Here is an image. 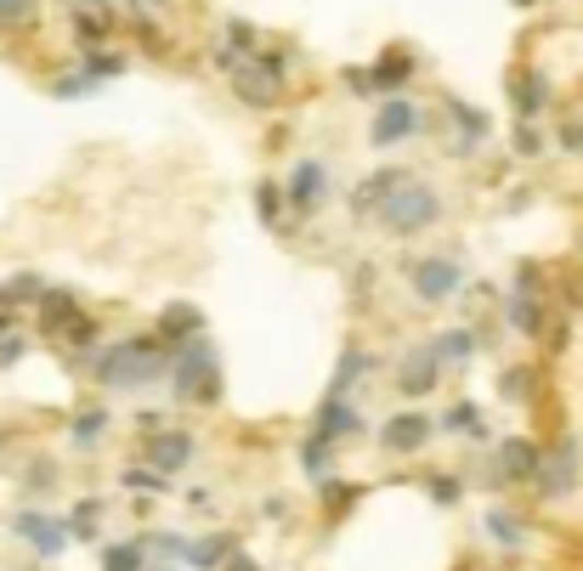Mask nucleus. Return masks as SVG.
Here are the masks:
<instances>
[{
	"instance_id": "f257e3e1",
	"label": "nucleus",
	"mask_w": 583,
	"mask_h": 571,
	"mask_svg": "<svg viewBox=\"0 0 583 571\" xmlns=\"http://www.w3.org/2000/svg\"><path fill=\"white\" fill-rule=\"evenodd\" d=\"M96 385H114V391H131V385H148L165 374V340L159 334H142V340H119L108 346L103 357L91 362Z\"/></svg>"
},
{
	"instance_id": "f03ea898",
	"label": "nucleus",
	"mask_w": 583,
	"mask_h": 571,
	"mask_svg": "<svg viewBox=\"0 0 583 571\" xmlns=\"http://www.w3.org/2000/svg\"><path fill=\"white\" fill-rule=\"evenodd\" d=\"M380 221H385V232H397V238H413V232H431L442 221V198L425 182H403L392 198H385Z\"/></svg>"
},
{
	"instance_id": "7ed1b4c3",
	"label": "nucleus",
	"mask_w": 583,
	"mask_h": 571,
	"mask_svg": "<svg viewBox=\"0 0 583 571\" xmlns=\"http://www.w3.org/2000/svg\"><path fill=\"white\" fill-rule=\"evenodd\" d=\"M176 396L182 401H221V362H215L210 340H187V351L176 357Z\"/></svg>"
},
{
	"instance_id": "20e7f679",
	"label": "nucleus",
	"mask_w": 583,
	"mask_h": 571,
	"mask_svg": "<svg viewBox=\"0 0 583 571\" xmlns=\"http://www.w3.org/2000/svg\"><path fill=\"white\" fill-rule=\"evenodd\" d=\"M408 283L425 306H442V300H453L465 289V272H459V260H447V255H419V260H408Z\"/></svg>"
},
{
	"instance_id": "39448f33",
	"label": "nucleus",
	"mask_w": 583,
	"mask_h": 571,
	"mask_svg": "<svg viewBox=\"0 0 583 571\" xmlns=\"http://www.w3.org/2000/svg\"><path fill=\"white\" fill-rule=\"evenodd\" d=\"M578 464H583V453H578V435H561V442L544 453V464H538L533 487H538L544 498H567V492L578 487Z\"/></svg>"
},
{
	"instance_id": "423d86ee",
	"label": "nucleus",
	"mask_w": 583,
	"mask_h": 571,
	"mask_svg": "<svg viewBox=\"0 0 583 571\" xmlns=\"http://www.w3.org/2000/svg\"><path fill=\"white\" fill-rule=\"evenodd\" d=\"M533 266H522V289H510V300H504V323L515 328V334H527V340H544L549 334V317H544V306H538V289H533Z\"/></svg>"
},
{
	"instance_id": "0eeeda50",
	"label": "nucleus",
	"mask_w": 583,
	"mask_h": 571,
	"mask_svg": "<svg viewBox=\"0 0 583 571\" xmlns=\"http://www.w3.org/2000/svg\"><path fill=\"white\" fill-rule=\"evenodd\" d=\"M12 532L23 537L35 555H46V560H57L62 549H69V521H51V515H40V510H23V515H12Z\"/></svg>"
},
{
	"instance_id": "6e6552de",
	"label": "nucleus",
	"mask_w": 583,
	"mask_h": 571,
	"mask_svg": "<svg viewBox=\"0 0 583 571\" xmlns=\"http://www.w3.org/2000/svg\"><path fill=\"white\" fill-rule=\"evenodd\" d=\"M413 130H419V108L408 103V96H392V103L374 114L369 137H374V148H392V142H408Z\"/></svg>"
},
{
	"instance_id": "1a4fd4ad",
	"label": "nucleus",
	"mask_w": 583,
	"mask_h": 571,
	"mask_svg": "<svg viewBox=\"0 0 583 571\" xmlns=\"http://www.w3.org/2000/svg\"><path fill=\"white\" fill-rule=\"evenodd\" d=\"M380 442H385V453H419L431 442V419L425 413H397V419H385Z\"/></svg>"
},
{
	"instance_id": "9d476101",
	"label": "nucleus",
	"mask_w": 583,
	"mask_h": 571,
	"mask_svg": "<svg viewBox=\"0 0 583 571\" xmlns=\"http://www.w3.org/2000/svg\"><path fill=\"white\" fill-rule=\"evenodd\" d=\"M323 193H329V171H323L317 159H301L295 171H289V205H295V210H317Z\"/></svg>"
},
{
	"instance_id": "9b49d317",
	"label": "nucleus",
	"mask_w": 583,
	"mask_h": 571,
	"mask_svg": "<svg viewBox=\"0 0 583 571\" xmlns=\"http://www.w3.org/2000/svg\"><path fill=\"white\" fill-rule=\"evenodd\" d=\"M436 374H442L436 346H419V351H408V357H403L397 385H403V396H425V391H436Z\"/></svg>"
},
{
	"instance_id": "f8f14e48",
	"label": "nucleus",
	"mask_w": 583,
	"mask_h": 571,
	"mask_svg": "<svg viewBox=\"0 0 583 571\" xmlns=\"http://www.w3.org/2000/svg\"><path fill=\"white\" fill-rule=\"evenodd\" d=\"M538 464H544V453L527 442V435H504L499 442V476L504 481H533Z\"/></svg>"
},
{
	"instance_id": "ddd939ff",
	"label": "nucleus",
	"mask_w": 583,
	"mask_h": 571,
	"mask_svg": "<svg viewBox=\"0 0 583 571\" xmlns=\"http://www.w3.org/2000/svg\"><path fill=\"white\" fill-rule=\"evenodd\" d=\"M148 464L159 469V476H171V469H182L187 458H193V435L187 430H159V435H148Z\"/></svg>"
},
{
	"instance_id": "4468645a",
	"label": "nucleus",
	"mask_w": 583,
	"mask_h": 571,
	"mask_svg": "<svg viewBox=\"0 0 583 571\" xmlns=\"http://www.w3.org/2000/svg\"><path fill=\"white\" fill-rule=\"evenodd\" d=\"M80 317H85V312L74 306V294H69V289L40 294V323H46V334H62V340H69V328H74Z\"/></svg>"
},
{
	"instance_id": "2eb2a0df",
	"label": "nucleus",
	"mask_w": 583,
	"mask_h": 571,
	"mask_svg": "<svg viewBox=\"0 0 583 571\" xmlns=\"http://www.w3.org/2000/svg\"><path fill=\"white\" fill-rule=\"evenodd\" d=\"M403 182H408L403 171H380V176H369L358 193H351V210H358V215H369V210H374V215H380V210H385V198H392Z\"/></svg>"
},
{
	"instance_id": "dca6fc26",
	"label": "nucleus",
	"mask_w": 583,
	"mask_h": 571,
	"mask_svg": "<svg viewBox=\"0 0 583 571\" xmlns=\"http://www.w3.org/2000/svg\"><path fill=\"white\" fill-rule=\"evenodd\" d=\"M510 96H515V114H522V119H538L549 108V80L544 74H515Z\"/></svg>"
},
{
	"instance_id": "f3484780",
	"label": "nucleus",
	"mask_w": 583,
	"mask_h": 571,
	"mask_svg": "<svg viewBox=\"0 0 583 571\" xmlns=\"http://www.w3.org/2000/svg\"><path fill=\"white\" fill-rule=\"evenodd\" d=\"M358 424H363V419H358V408H351L346 396H335V391H329V401L317 408V435H329V442H335V435H351Z\"/></svg>"
},
{
	"instance_id": "a211bd4d",
	"label": "nucleus",
	"mask_w": 583,
	"mask_h": 571,
	"mask_svg": "<svg viewBox=\"0 0 583 571\" xmlns=\"http://www.w3.org/2000/svg\"><path fill=\"white\" fill-rule=\"evenodd\" d=\"M199 306H187V300H176V306H165V317H159V340H199Z\"/></svg>"
},
{
	"instance_id": "6ab92c4d",
	"label": "nucleus",
	"mask_w": 583,
	"mask_h": 571,
	"mask_svg": "<svg viewBox=\"0 0 583 571\" xmlns=\"http://www.w3.org/2000/svg\"><path fill=\"white\" fill-rule=\"evenodd\" d=\"M408 74H413V57H408V51H385V57H380V69H369L374 91H392V85H403Z\"/></svg>"
},
{
	"instance_id": "aec40b11",
	"label": "nucleus",
	"mask_w": 583,
	"mask_h": 571,
	"mask_svg": "<svg viewBox=\"0 0 583 571\" xmlns=\"http://www.w3.org/2000/svg\"><path fill=\"white\" fill-rule=\"evenodd\" d=\"M221 555H233V544H226V537H199V544H187V549H182V560H187L193 571L221 566Z\"/></svg>"
},
{
	"instance_id": "412c9836",
	"label": "nucleus",
	"mask_w": 583,
	"mask_h": 571,
	"mask_svg": "<svg viewBox=\"0 0 583 571\" xmlns=\"http://www.w3.org/2000/svg\"><path fill=\"white\" fill-rule=\"evenodd\" d=\"M442 430H453V435H488V424H481V408H476V401H453L447 419H442Z\"/></svg>"
},
{
	"instance_id": "4be33fe9",
	"label": "nucleus",
	"mask_w": 583,
	"mask_h": 571,
	"mask_svg": "<svg viewBox=\"0 0 583 571\" xmlns=\"http://www.w3.org/2000/svg\"><path fill=\"white\" fill-rule=\"evenodd\" d=\"M436 357L442 362H470L476 357V334L470 328H447L442 340H436Z\"/></svg>"
},
{
	"instance_id": "5701e85b",
	"label": "nucleus",
	"mask_w": 583,
	"mask_h": 571,
	"mask_svg": "<svg viewBox=\"0 0 583 571\" xmlns=\"http://www.w3.org/2000/svg\"><path fill=\"white\" fill-rule=\"evenodd\" d=\"M488 532H493V544H504V549H522V544H527V526L515 521L510 510H493V515H488Z\"/></svg>"
},
{
	"instance_id": "b1692460",
	"label": "nucleus",
	"mask_w": 583,
	"mask_h": 571,
	"mask_svg": "<svg viewBox=\"0 0 583 571\" xmlns=\"http://www.w3.org/2000/svg\"><path fill=\"white\" fill-rule=\"evenodd\" d=\"M148 566V544H114L103 549V571H142Z\"/></svg>"
},
{
	"instance_id": "393cba45",
	"label": "nucleus",
	"mask_w": 583,
	"mask_h": 571,
	"mask_svg": "<svg viewBox=\"0 0 583 571\" xmlns=\"http://www.w3.org/2000/svg\"><path fill=\"white\" fill-rule=\"evenodd\" d=\"M329 447H335L329 435H312V442L301 447V464H306L312 481H329Z\"/></svg>"
},
{
	"instance_id": "a878e982",
	"label": "nucleus",
	"mask_w": 583,
	"mask_h": 571,
	"mask_svg": "<svg viewBox=\"0 0 583 571\" xmlns=\"http://www.w3.org/2000/svg\"><path fill=\"white\" fill-rule=\"evenodd\" d=\"M108 430V413L103 408H85L80 419H74V447H96V435Z\"/></svg>"
},
{
	"instance_id": "bb28decb",
	"label": "nucleus",
	"mask_w": 583,
	"mask_h": 571,
	"mask_svg": "<svg viewBox=\"0 0 583 571\" xmlns=\"http://www.w3.org/2000/svg\"><path fill=\"white\" fill-rule=\"evenodd\" d=\"M233 85H238V91L249 96V103H255V108H267V103H272V91H278L272 80H255L249 69H233Z\"/></svg>"
},
{
	"instance_id": "cd10ccee",
	"label": "nucleus",
	"mask_w": 583,
	"mask_h": 571,
	"mask_svg": "<svg viewBox=\"0 0 583 571\" xmlns=\"http://www.w3.org/2000/svg\"><path fill=\"white\" fill-rule=\"evenodd\" d=\"M35 294H40V283L28 278V272H23V278H7V283H0V306L12 312V306H23V300H35Z\"/></svg>"
},
{
	"instance_id": "c85d7f7f",
	"label": "nucleus",
	"mask_w": 583,
	"mask_h": 571,
	"mask_svg": "<svg viewBox=\"0 0 583 571\" xmlns=\"http://www.w3.org/2000/svg\"><path fill=\"white\" fill-rule=\"evenodd\" d=\"M114 74H125V57H114V51H91L85 57V80H114Z\"/></svg>"
},
{
	"instance_id": "c756f323",
	"label": "nucleus",
	"mask_w": 583,
	"mask_h": 571,
	"mask_svg": "<svg viewBox=\"0 0 583 571\" xmlns=\"http://www.w3.org/2000/svg\"><path fill=\"white\" fill-rule=\"evenodd\" d=\"M453 125H465V148H476L481 137H488V119H481L476 108H465V103H453Z\"/></svg>"
},
{
	"instance_id": "7c9ffc66",
	"label": "nucleus",
	"mask_w": 583,
	"mask_h": 571,
	"mask_svg": "<svg viewBox=\"0 0 583 571\" xmlns=\"http://www.w3.org/2000/svg\"><path fill=\"white\" fill-rule=\"evenodd\" d=\"M499 396L504 401H527L533 396V374H527V368H510V374L499 380Z\"/></svg>"
},
{
	"instance_id": "2f4dec72",
	"label": "nucleus",
	"mask_w": 583,
	"mask_h": 571,
	"mask_svg": "<svg viewBox=\"0 0 583 571\" xmlns=\"http://www.w3.org/2000/svg\"><path fill=\"white\" fill-rule=\"evenodd\" d=\"M96 526H103V503H80V510H74V521H69V532L74 537H96Z\"/></svg>"
},
{
	"instance_id": "473e14b6",
	"label": "nucleus",
	"mask_w": 583,
	"mask_h": 571,
	"mask_svg": "<svg viewBox=\"0 0 583 571\" xmlns=\"http://www.w3.org/2000/svg\"><path fill=\"white\" fill-rule=\"evenodd\" d=\"M125 487H131V492H165V476H159L153 464L148 469H125Z\"/></svg>"
},
{
	"instance_id": "72a5a7b5",
	"label": "nucleus",
	"mask_w": 583,
	"mask_h": 571,
	"mask_svg": "<svg viewBox=\"0 0 583 571\" xmlns=\"http://www.w3.org/2000/svg\"><path fill=\"white\" fill-rule=\"evenodd\" d=\"M255 198H261V221H267V226L283 221V198H289V193H278V187L267 182V187H255Z\"/></svg>"
},
{
	"instance_id": "f704fd0d",
	"label": "nucleus",
	"mask_w": 583,
	"mask_h": 571,
	"mask_svg": "<svg viewBox=\"0 0 583 571\" xmlns=\"http://www.w3.org/2000/svg\"><path fill=\"white\" fill-rule=\"evenodd\" d=\"M51 487H57V464H46V458L28 464V492H51Z\"/></svg>"
},
{
	"instance_id": "c9c22d12",
	"label": "nucleus",
	"mask_w": 583,
	"mask_h": 571,
	"mask_svg": "<svg viewBox=\"0 0 583 571\" xmlns=\"http://www.w3.org/2000/svg\"><path fill=\"white\" fill-rule=\"evenodd\" d=\"M515 153H522V159H538V153H544V137H538L527 119H522V130H515Z\"/></svg>"
},
{
	"instance_id": "e433bc0d",
	"label": "nucleus",
	"mask_w": 583,
	"mask_h": 571,
	"mask_svg": "<svg viewBox=\"0 0 583 571\" xmlns=\"http://www.w3.org/2000/svg\"><path fill=\"white\" fill-rule=\"evenodd\" d=\"M35 18V0H0V23H28Z\"/></svg>"
},
{
	"instance_id": "4c0bfd02",
	"label": "nucleus",
	"mask_w": 583,
	"mask_h": 571,
	"mask_svg": "<svg viewBox=\"0 0 583 571\" xmlns=\"http://www.w3.org/2000/svg\"><path fill=\"white\" fill-rule=\"evenodd\" d=\"M459 492H465V487L453 481V476H431V498H436V503H459Z\"/></svg>"
},
{
	"instance_id": "58836bf2",
	"label": "nucleus",
	"mask_w": 583,
	"mask_h": 571,
	"mask_svg": "<svg viewBox=\"0 0 583 571\" xmlns=\"http://www.w3.org/2000/svg\"><path fill=\"white\" fill-rule=\"evenodd\" d=\"M226 46L249 51V46H255V28H249V23H226Z\"/></svg>"
},
{
	"instance_id": "ea45409f",
	"label": "nucleus",
	"mask_w": 583,
	"mask_h": 571,
	"mask_svg": "<svg viewBox=\"0 0 583 571\" xmlns=\"http://www.w3.org/2000/svg\"><path fill=\"white\" fill-rule=\"evenodd\" d=\"M74 28H80V40H103V35H108V18H85V12H80Z\"/></svg>"
},
{
	"instance_id": "a19ab883",
	"label": "nucleus",
	"mask_w": 583,
	"mask_h": 571,
	"mask_svg": "<svg viewBox=\"0 0 583 571\" xmlns=\"http://www.w3.org/2000/svg\"><path fill=\"white\" fill-rule=\"evenodd\" d=\"M23 357V340H0V368H12Z\"/></svg>"
},
{
	"instance_id": "79ce46f5",
	"label": "nucleus",
	"mask_w": 583,
	"mask_h": 571,
	"mask_svg": "<svg viewBox=\"0 0 583 571\" xmlns=\"http://www.w3.org/2000/svg\"><path fill=\"white\" fill-rule=\"evenodd\" d=\"M346 85H351V91H358V96H369V91H374V80H369L363 69H351V74H346Z\"/></svg>"
},
{
	"instance_id": "37998d69",
	"label": "nucleus",
	"mask_w": 583,
	"mask_h": 571,
	"mask_svg": "<svg viewBox=\"0 0 583 571\" xmlns=\"http://www.w3.org/2000/svg\"><path fill=\"white\" fill-rule=\"evenodd\" d=\"M0 334H12V312L7 306H0Z\"/></svg>"
},
{
	"instance_id": "c03bdc74",
	"label": "nucleus",
	"mask_w": 583,
	"mask_h": 571,
	"mask_svg": "<svg viewBox=\"0 0 583 571\" xmlns=\"http://www.w3.org/2000/svg\"><path fill=\"white\" fill-rule=\"evenodd\" d=\"M515 7H533V0H515Z\"/></svg>"
}]
</instances>
